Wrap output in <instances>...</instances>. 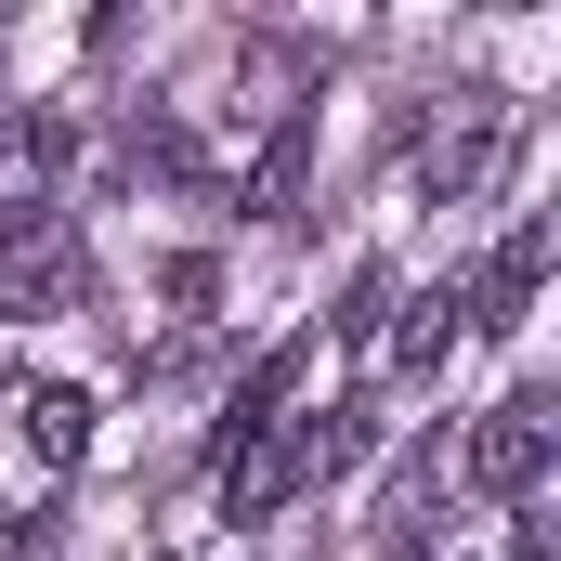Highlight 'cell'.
Returning <instances> with one entry per match:
<instances>
[{
    "mask_svg": "<svg viewBox=\"0 0 561 561\" xmlns=\"http://www.w3.org/2000/svg\"><path fill=\"white\" fill-rule=\"evenodd\" d=\"M457 327H470V287H457V275H444V287H419V313L392 327V366H431V353H444Z\"/></svg>",
    "mask_w": 561,
    "mask_h": 561,
    "instance_id": "7",
    "label": "cell"
},
{
    "mask_svg": "<svg viewBox=\"0 0 561 561\" xmlns=\"http://www.w3.org/2000/svg\"><path fill=\"white\" fill-rule=\"evenodd\" d=\"M300 157H313V118H287L275 157L249 170V209H262V222H287V209H300Z\"/></svg>",
    "mask_w": 561,
    "mask_h": 561,
    "instance_id": "8",
    "label": "cell"
},
{
    "mask_svg": "<svg viewBox=\"0 0 561 561\" xmlns=\"http://www.w3.org/2000/svg\"><path fill=\"white\" fill-rule=\"evenodd\" d=\"M510 561H561V510H549V496H523V523H510Z\"/></svg>",
    "mask_w": 561,
    "mask_h": 561,
    "instance_id": "10",
    "label": "cell"
},
{
    "mask_svg": "<svg viewBox=\"0 0 561 561\" xmlns=\"http://www.w3.org/2000/svg\"><path fill=\"white\" fill-rule=\"evenodd\" d=\"M340 457H366V419H353V405H340V419H262L222 457V523H275L287 496H300L313 470H340Z\"/></svg>",
    "mask_w": 561,
    "mask_h": 561,
    "instance_id": "1",
    "label": "cell"
},
{
    "mask_svg": "<svg viewBox=\"0 0 561 561\" xmlns=\"http://www.w3.org/2000/svg\"><path fill=\"white\" fill-rule=\"evenodd\" d=\"M549 444H561L549 392H510L496 419H483L470 444H457V483H470V496H510V510H523V496L549 483Z\"/></svg>",
    "mask_w": 561,
    "mask_h": 561,
    "instance_id": "2",
    "label": "cell"
},
{
    "mask_svg": "<svg viewBox=\"0 0 561 561\" xmlns=\"http://www.w3.org/2000/svg\"><path fill=\"white\" fill-rule=\"evenodd\" d=\"M39 536H53V523H0V561H39Z\"/></svg>",
    "mask_w": 561,
    "mask_h": 561,
    "instance_id": "11",
    "label": "cell"
},
{
    "mask_svg": "<svg viewBox=\"0 0 561 561\" xmlns=\"http://www.w3.org/2000/svg\"><path fill=\"white\" fill-rule=\"evenodd\" d=\"M536 275H549V222H523L483 275H470V327H523V300H536Z\"/></svg>",
    "mask_w": 561,
    "mask_h": 561,
    "instance_id": "5",
    "label": "cell"
},
{
    "mask_svg": "<svg viewBox=\"0 0 561 561\" xmlns=\"http://www.w3.org/2000/svg\"><path fill=\"white\" fill-rule=\"evenodd\" d=\"M13 419H26V457H39V470H79V457H92V392H66V379L26 392Z\"/></svg>",
    "mask_w": 561,
    "mask_h": 561,
    "instance_id": "6",
    "label": "cell"
},
{
    "mask_svg": "<svg viewBox=\"0 0 561 561\" xmlns=\"http://www.w3.org/2000/svg\"><path fill=\"white\" fill-rule=\"evenodd\" d=\"M53 183H66V131L53 118H13L0 131V209L13 222H53Z\"/></svg>",
    "mask_w": 561,
    "mask_h": 561,
    "instance_id": "4",
    "label": "cell"
},
{
    "mask_svg": "<svg viewBox=\"0 0 561 561\" xmlns=\"http://www.w3.org/2000/svg\"><path fill=\"white\" fill-rule=\"evenodd\" d=\"M483 157H496V105H483V92H470V118H457V131L431 144V183H470V170H483Z\"/></svg>",
    "mask_w": 561,
    "mask_h": 561,
    "instance_id": "9",
    "label": "cell"
},
{
    "mask_svg": "<svg viewBox=\"0 0 561 561\" xmlns=\"http://www.w3.org/2000/svg\"><path fill=\"white\" fill-rule=\"evenodd\" d=\"M79 287H92L79 222H13V236H0V327H39V313H66Z\"/></svg>",
    "mask_w": 561,
    "mask_h": 561,
    "instance_id": "3",
    "label": "cell"
}]
</instances>
